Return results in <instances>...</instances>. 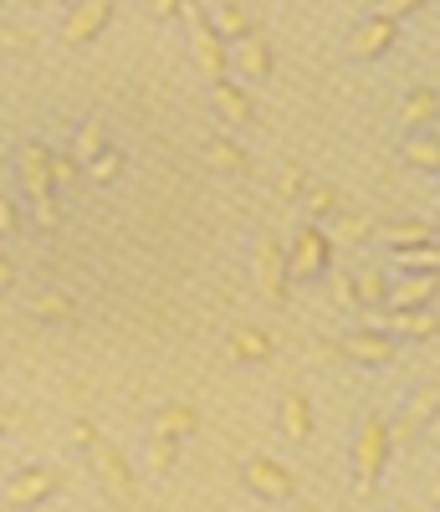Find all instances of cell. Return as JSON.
<instances>
[{"mask_svg":"<svg viewBox=\"0 0 440 512\" xmlns=\"http://www.w3.org/2000/svg\"><path fill=\"white\" fill-rule=\"evenodd\" d=\"M389 446H394V431L389 420L374 410L359 420V441H354V477H359V492H374L379 477H384V461H389Z\"/></svg>","mask_w":440,"mask_h":512,"instance_id":"obj_1","label":"cell"},{"mask_svg":"<svg viewBox=\"0 0 440 512\" xmlns=\"http://www.w3.org/2000/svg\"><path fill=\"white\" fill-rule=\"evenodd\" d=\"M185 21H190V52H195V67L215 82L231 72V52H226V36L215 31V16L200 6V0H185Z\"/></svg>","mask_w":440,"mask_h":512,"instance_id":"obj_2","label":"cell"},{"mask_svg":"<svg viewBox=\"0 0 440 512\" xmlns=\"http://www.w3.org/2000/svg\"><path fill=\"white\" fill-rule=\"evenodd\" d=\"M16 169H21V190H26V200H47V195H57V154L41 144V139H26V144H21Z\"/></svg>","mask_w":440,"mask_h":512,"instance_id":"obj_3","label":"cell"},{"mask_svg":"<svg viewBox=\"0 0 440 512\" xmlns=\"http://www.w3.org/2000/svg\"><path fill=\"white\" fill-rule=\"evenodd\" d=\"M113 6L118 0H72V11L62 16L57 36L67 41V47H87V41H98L103 26L113 21Z\"/></svg>","mask_w":440,"mask_h":512,"instance_id":"obj_4","label":"cell"},{"mask_svg":"<svg viewBox=\"0 0 440 512\" xmlns=\"http://www.w3.org/2000/svg\"><path fill=\"white\" fill-rule=\"evenodd\" d=\"M328 262H333V241H328V231L302 226V231H297V241H292V251H287L292 282H313V277H323V272H328Z\"/></svg>","mask_w":440,"mask_h":512,"instance_id":"obj_5","label":"cell"},{"mask_svg":"<svg viewBox=\"0 0 440 512\" xmlns=\"http://www.w3.org/2000/svg\"><path fill=\"white\" fill-rule=\"evenodd\" d=\"M241 482H246L251 497H261V502H292V497H297L292 472H287V466H277L272 456H251V461L241 466Z\"/></svg>","mask_w":440,"mask_h":512,"instance_id":"obj_6","label":"cell"},{"mask_svg":"<svg viewBox=\"0 0 440 512\" xmlns=\"http://www.w3.org/2000/svg\"><path fill=\"white\" fill-rule=\"evenodd\" d=\"M57 487H62V477L52 472V466H26V472H16V477L6 482V507H11V512L41 507Z\"/></svg>","mask_w":440,"mask_h":512,"instance_id":"obj_7","label":"cell"},{"mask_svg":"<svg viewBox=\"0 0 440 512\" xmlns=\"http://www.w3.org/2000/svg\"><path fill=\"white\" fill-rule=\"evenodd\" d=\"M287 282H292L287 251H282L277 241H261V246H256V287H261V297H267L272 308L287 303Z\"/></svg>","mask_w":440,"mask_h":512,"instance_id":"obj_8","label":"cell"},{"mask_svg":"<svg viewBox=\"0 0 440 512\" xmlns=\"http://www.w3.org/2000/svg\"><path fill=\"white\" fill-rule=\"evenodd\" d=\"M394 36H400V21H389V16H369L354 26V36H348V57H359V62H374L394 47Z\"/></svg>","mask_w":440,"mask_h":512,"instance_id":"obj_9","label":"cell"},{"mask_svg":"<svg viewBox=\"0 0 440 512\" xmlns=\"http://www.w3.org/2000/svg\"><path fill=\"white\" fill-rule=\"evenodd\" d=\"M354 364H369V369H379V364H389L394 359V333H384V328H354V333H343V344H338Z\"/></svg>","mask_w":440,"mask_h":512,"instance_id":"obj_10","label":"cell"},{"mask_svg":"<svg viewBox=\"0 0 440 512\" xmlns=\"http://www.w3.org/2000/svg\"><path fill=\"white\" fill-rule=\"evenodd\" d=\"M231 67H236L241 82H267L272 77V47L251 31V36L231 41Z\"/></svg>","mask_w":440,"mask_h":512,"instance_id":"obj_11","label":"cell"},{"mask_svg":"<svg viewBox=\"0 0 440 512\" xmlns=\"http://www.w3.org/2000/svg\"><path fill=\"white\" fill-rule=\"evenodd\" d=\"M440 292V272H405L389 287V308H430Z\"/></svg>","mask_w":440,"mask_h":512,"instance_id":"obj_12","label":"cell"},{"mask_svg":"<svg viewBox=\"0 0 440 512\" xmlns=\"http://www.w3.org/2000/svg\"><path fill=\"white\" fill-rule=\"evenodd\" d=\"M210 103L220 113V123H251V93L236 77H215L210 82Z\"/></svg>","mask_w":440,"mask_h":512,"instance_id":"obj_13","label":"cell"},{"mask_svg":"<svg viewBox=\"0 0 440 512\" xmlns=\"http://www.w3.org/2000/svg\"><path fill=\"white\" fill-rule=\"evenodd\" d=\"M93 466H98V477H103V487L118 497V502H128L134 497V477H128V461H123V451L118 446H93Z\"/></svg>","mask_w":440,"mask_h":512,"instance_id":"obj_14","label":"cell"},{"mask_svg":"<svg viewBox=\"0 0 440 512\" xmlns=\"http://www.w3.org/2000/svg\"><path fill=\"white\" fill-rule=\"evenodd\" d=\"M384 333H394V338H435L440 318L430 308H384Z\"/></svg>","mask_w":440,"mask_h":512,"instance_id":"obj_15","label":"cell"},{"mask_svg":"<svg viewBox=\"0 0 440 512\" xmlns=\"http://www.w3.org/2000/svg\"><path fill=\"white\" fill-rule=\"evenodd\" d=\"M435 405H440V390H435V384H425L420 395H410V400H405V410H400V420L389 425V431H394V441H410V436L420 431V425L435 415Z\"/></svg>","mask_w":440,"mask_h":512,"instance_id":"obj_16","label":"cell"},{"mask_svg":"<svg viewBox=\"0 0 440 512\" xmlns=\"http://www.w3.org/2000/svg\"><path fill=\"white\" fill-rule=\"evenodd\" d=\"M282 431H287L292 441L313 436V405H307L302 390H287V395H282Z\"/></svg>","mask_w":440,"mask_h":512,"instance_id":"obj_17","label":"cell"},{"mask_svg":"<svg viewBox=\"0 0 440 512\" xmlns=\"http://www.w3.org/2000/svg\"><path fill=\"white\" fill-rule=\"evenodd\" d=\"M405 164L425 169V175H440V134H430V128H415V134L405 139Z\"/></svg>","mask_w":440,"mask_h":512,"instance_id":"obj_18","label":"cell"},{"mask_svg":"<svg viewBox=\"0 0 440 512\" xmlns=\"http://www.w3.org/2000/svg\"><path fill=\"white\" fill-rule=\"evenodd\" d=\"M26 308H31V318H47V323H72L77 318V303H72L67 292H57V287L52 292H36Z\"/></svg>","mask_w":440,"mask_h":512,"instance_id":"obj_19","label":"cell"},{"mask_svg":"<svg viewBox=\"0 0 440 512\" xmlns=\"http://www.w3.org/2000/svg\"><path fill=\"white\" fill-rule=\"evenodd\" d=\"M394 267H405V272H440V241L394 246Z\"/></svg>","mask_w":440,"mask_h":512,"instance_id":"obj_20","label":"cell"},{"mask_svg":"<svg viewBox=\"0 0 440 512\" xmlns=\"http://www.w3.org/2000/svg\"><path fill=\"white\" fill-rule=\"evenodd\" d=\"M205 159H210L215 169H226V175H246V169H251V159H246V149H241L236 139H210V144H205Z\"/></svg>","mask_w":440,"mask_h":512,"instance_id":"obj_21","label":"cell"},{"mask_svg":"<svg viewBox=\"0 0 440 512\" xmlns=\"http://www.w3.org/2000/svg\"><path fill=\"white\" fill-rule=\"evenodd\" d=\"M154 431H164V436H190V431H200V415L190 410V405H169V410H159L154 415Z\"/></svg>","mask_w":440,"mask_h":512,"instance_id":"obj_22","label":"cell"},{"mask_svg":"<svg viewBox=\"0 0 440 512\" xmlns=\"http://www.w3.org/2000/svg\"><path fill=\"white\" fill-rule=\"evenodd\" d=\"M354 282H359V303H364V308H389V277H384L374 262H369Z\"/></svg>","mask_w":440,"mask_h":512,"instance_id":"obj_23","label":"cell"},{"mask_svg":"<svg viewBox=\"0 0 440 512\" xmlns=\"http://www.w3.org/2000/svg\"><path fill=\"white\" fill-rule=\"evenodd\" d=\"M379 241L384 246H420V241H435V231L425 221H394V226H379Z\"/></svg>","mask_w":440,"mask_h":512,"instance_id":"obj_24","label":"cell"},{"mask_svg":"<svg viewBox=\"0 0 440 512\" xmlns=\"http://www.w3.org/2000/svg\"><path fill=\"white\" fill-rule=\"evenodd\" d=\"M435 113H440V98H435L430 88H415V93L405 98V108H400V118H405L410 128H425Z\"/></svg>","mask_w":440,"mask_h":512,"instance_id":"obj_25","label":"cell"},{"mask_svg":"<svg viewBox=\"0 0 440 512\" xmlns=\"http://www.w3.org/2000/svg\"><path fill=\"white\" fill-rule=\"evenodd\" d=\"M103 149H108V128H103V123H82L77 139H72V154H77L82 164H93Z\"/></svg>","mask_w":440,"mask_h":512,"instance_id":"obj_26","label":"cell"},{"mask_svg":"<svg viewBox=\"0 0 440 512\" xmlns=\"http://www.w3.org/2000/svg\"><path fill=\"white\" fill-rule=\"evenodd\" d=\"M174 461H180V436L149 431V466L154 472H174Z\"/></svg>","mask_w":440,"mask_h":512,"instance_id":"obj_27","label":"cell"},{"mask_svg":"<svg viewBox=\"0 0 440 512\" xmlns=\"http://www.w3.org/2000/svg\"><path fill=\"white\" fill-rule=\"evenodd\" d=\"M113 180H123V154L108 144L93 164H87V185H113Z\"/></svg>","mask_w":440,"mask_h":512,"instance_id":"obj_28","label":"cell"},{"mask_svg":"<svg viewBox=\"0 0 440 512\" xmlns=\"http://www.w3.org/2000/svg\"><path fill=\"white\" fill-rule=\"evenodd\" d=\"M231 349H236V359H267L272 354V338L267 333H251V328H236L231 333Z\"/></svg>","mask_w":440,"mask_h":512,"instance_id":"obj_29","label":"cell"},{"mask_svg":"<svg viewBox=\"0 0 440 512\" xmlns=\"http://www.w3.org/2000/svg\"><path fill=\"white\" fill-rule=\"evenodd\" d=\"M215 31L226 36V41H241V36H251V26H246V11H241V6H220V11H215Z\"/></svg>","mask_w":440,"mask_h":512,"instance_id":"obj_30","label":"cell"},{"mask_svg":"<svg viewBox=\"0 0 440 512\" xmlns=\"http://www.w3.org/2000/svg\"><path fill=\"white\" fill-rule=\"evenodd\" d=\"M333 303H338V308H364V303H359V282H354V277H338V282H333Z\"/></svg>","mask_w":440,"mask_h":512,"instance_id":"obj_31","label":"cell"},{"mask_svg":"<svg viewBox=\"0 0 440 512\" xmlns=\"http://www.w3.org/2000/svg\"><path fill=\"white\" fill-rule=\"evenodd\" d=\"M307 210H313V216H328V210H338V190H333V185H318L313 195H307Z\"/></svg>","mask_w":440,"mask_h":512,"instance_id":"obj_32","label":"cell"},{"mask_svg":"<svg viewBox=\"0 0 440 512\" xmlns=\"http://www.w3.org/2000/svg\"><path fill=\"white\" fill-rule=\"evenodd\" d=\"M302 185H307V180H302V169H297V164H287L282 175H277V195H282V200L302 195Z\"/></svg>","mask_w":440,"mask_h":512,"instance_id":"obj_33","label":"cell"},{"mask_svg":"<svg viewBox=\"0 0 440 512\" xmlns=\"http://www.w3.org/2000/svg\"><path fill=\"white\" fill-rule=\"evenodd\" d=\"M425 0H379V16H389V21H405L410 11H420Z\"/></svg>","mask_w":440,"mask_h":512,"instance_id":"obj_34","label":"cell"},{"mask_svg":"<svg viewBox=\"0 0 440 512\" xmlns=\"http://www.w3.org/2000/svg\"><path fill=\"white\" fill-rule=\"evenodd\" d=\"M0 231H6V236H16L21 231V205L6 195V200H0Z\"/></svg>","mask_w":440,"mask_h":512,"instance_id":"obj_35","label":"cell"},{"mask_svg":"<svg viewBox=\"0 0 440 512\" xmlns=\"http://www.w3.org/2000/svg\"><path fill=\"white\" fill-rule=\"evenodd\" d=\"M31 210H36V221H41V226H57V221H62L57 195H47V200H31Z\"/></svg>","mask_w":440,"mask_h":512,"instance_id":"obj_36","label":"cell"},{"mask_svg":"<svg viewBox=\"0 0 440 512\" xmlns=\"http://www.w3.org/2000/svg\"><path fill=\"white\" fill-rule=\"evenodd\" d=\"M149 16L174 21V16H185V0H149Z\"/></svg>","mask_w":440,"mask_h":512,"instance_id":"obj_37","label":"cell"},{"mask_svg":"<svg viewBox=\"0 0 440 512\" xmlns=\"http://www.w3.org/2000/svg\"><path fill=\"white\" fill-rule=\"evenodd\" d=\"M72 441H77V446H98V431H93L87 420H77V425H72Z\"/></svg>","mask_w":440,"mask_h":512,"instance_id":"obj_38","label":"cell"},{"mask_svg":"<svg viewBox=\"0 0 440 512\" xmlns=\"http://www.w3.org/2000/svg\"><path fill=\"white\" fill-rule=\"evenodd\" d=\"M425 436H430V441H440V405H435V415L425 420Z\"/></svg>","mask_w":440,"mask_h":512,"instance_id":"obj_39","label":"cell"},{"mask_svg":"<svg viewBox=\"0 0 440 512\" xmlns=\"http://www.w3.org/2000/svg\"><path fill=\"white\" fill-rule=\"evenodd\" d=\"M430 497H435V502H440V482H435V487H430Z\"/></svg>","mask_w":440,"mask_h":512,"instance_id":"obj_40","label":"cell"}]
</instances>
